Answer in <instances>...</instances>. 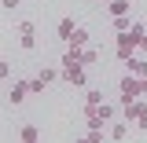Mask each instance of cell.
Listing matches in <instances>:
<instances>
[{"label": "cell", "mask_w": 147, "mask_h": 143, "mask_svg": "<svg viewBox=\"0 0 147 143\" xmlns=\"http://www.w3.org/2000/svg\"><path fill=\"white\" fill-rule=\"evenodd\" d=\"M140 40H144V26H140V22H132L125 33H114V55L125 62L129 55L140 52Z\"/></svg>", "instance_id": "6da1fadb"}, {"label": "cell", "mask_w": 147, "mask_h": 143, "mask_svg": "<svg viewBox=\"0 0 147 143\" xmlns=\"http://www.w3.org/2000/svg\"><path fill=\"white\" fill-rule=\"evenodd\" d=\"M114 117V107L110 103H99V107H85V121H88V128H103Z\"/></svg>", "instance_id": "7a4b0ae2"}, {"label": "cell", "mask_w": 147, "mask_h": 143, "mask_svg": "<svg viewBox=\"0 0 147 143\" xmlns=\"http://www.w3.org/2000/svg\"><path fill=\"white\" fill-rule=\"evenodd\" d=\"M118 92H121V103L140 99V95H144V88H140V77H136V73H125V77L118 81Z\"/></svg>", "instance_id": "3957f363"}, {"label": "cell", "mask_w": 147, "mask_h": 143, "mask_svg": "<svg viewBox=\"0 0 147 143\" xmlns=\"http://www.w3.org/2000/svg\"><path fill=\"white\" fill-rule=\"evenodd\" d=\"M18 44H22L26 52H33V48H37V30H33V22H18Z\"/></svg>", "instance_id": "277c9868"}, {"label": "cell", "mask_w": 147, "mask_h": 143, "mask_svg": "<svg viewBox=\"0 0 147 143\" xmlns=\"http://www.w3.org/2000/svg\"><path fill=\"white\" fill-rule=\"evenodd\" d=\"M26 95H33V92H30V81H15V85H11V92H7L11 107H18V103H26Z\"/></svg>", "instance_id": "5b68a950"}, {"label": "cell", "mask_w": 147, "mask_h": 143, "mask_svg": "<svg viewBox=\"0 0 147 143\" xmlns=\"http://www.w3.org/2000/svg\"><path fill=\"white\" fill-rule=\"evenodd\" d=\"M121 110H125V121H140L147 114V103L144 99H132V103H121Z\"/></svg>", "instance_id": "8992f818"}, {"label": "cell", "mask_w": 147, "mask_h": 143, "mask_svg": "<svg viewBox=\"0 0 147 143\" xmlns=\"http://www.w3.org/2000/svg\"><path fill=\"white\" fill-rule=\"evenodd\" d=\"M103 7H107L110 18H114V15H129V11H132V0H107Z\"/></svg>", "instance_id": "52a82bcc"}, {"label": "cell", "mask_w": 147, "mask_h": 143, "mask_svg": "<svg viewBox=\"0 0 147 143\" xmlns=\"http://www.w3.org/2000/svg\"><path fill=\"white\" fill-rule=\"evenodd\" d=\"M125 70L136 73V77H147V59H140V55H129L125 59Z\"/></svg>", "instance_id": "ba28073f"}, {"label": "cell", "mask_w": 147, "mask_h": 143, "mask_svg": "<svg viewBox=\"0 0 147 143\" xmlns=\"http://www.w3.org/2000/svg\"><path fill=\"white\" fill-rule=\"evenodd\" d=\"M66 48H88V30L77 26V30L70 33V40H66Z\"/></svg>", "instance_id": "9c48e42d"}, {"label": "cell", "mask_w": 147, "mask_h": 143, "mask_svg": "<svg viewBox=\"0 0 147 143\" xmlns=\"http://www.w3.org/2000/svg\"><path fill=\"white\" fill-rule=\"evenodd\" d=\"M74 30H77V26H74V18H59V26H55V37H59V40H70V33Z\"/></svg>", "instance_id": "30bf717a"}, {"label": "cell", "mask_w": 147, "mask_h": 143, "mask_svg": "<svg viewBox=\"0 0 147 143\" xmlns=\"http://www.w3.org/2000/svg\"><path fill=\"white\" fill-rule=\"evenodd\" d=\"M18 140H22V143H37V140H40V128H37V125H22V128H18Z\"/></svg>", "instance_id": "8fae6325"}, {"label": "cell", "mask_w": 147, "mask_h": 143, "mask_svg": "<svg viewBox=\"0 0 147 143\" xmlns=\"http://www.w3.org/2000/svg\"><path fill=\"white\" fill-rule=\"evenodd\" d=\"M107 136H110V140H118V143H121V140H129V121H118V125H110V132H107Z\"/></svg>", "instance_id": "7c38bea8"}, {"label": "cell", "mask_w": 147, "mask_h": 143, "mask_svg": "<svg viewBox=\"0 0 147 143\" xmlns=\"http://www.w3.org/2000/svg\"><path fill=\"white\" fill-rule=\"evenodd\" d=\"M129 26H132V18H129V15H114V18H110V30H114V33H125Z\"/></svg>", "instance_id": "4fadbf2b"}, {"label": "cell", "mask_w": 147, "mask_h": 143, "mask_svg": "<svg viewBox=\"0 0 147 143\" xmlns=\"http://www.w3.org/2000/svg\"><path fill=\"white\" fill-rule=\"evenodd\" d=\"M81 62H85V66H92V62H99V48H81Z\"/></svg>", "instance_id": "5bb4252c"}, {"label": "cell", "mask_w": 147, "mask_h": 143, "mask_svg": "<svg viewBox=\"0 0 147 143\" xmlns=\"http://www.w3.org/2000/svg\"><path fill=\"white\" fill-rule=\"evenodd\" d=\"M99 103H103V92H99V88H88V92H85V107H99Z\"/></svg>", "instance_id": "9a60e30c"}, {"label": "cell", "mask_w": 147, "mask_h": 143, "mask_svg": "<svg viewBox=\"0 0 147 143\" xmlns=\"http://www.w3.org/2000/svg\"><path fill=\"white\" fill-rule=\"evenodd\" d=\"M37 77H40V81H48V85H52L55 77H59V70H55V66H40V73H37Z\"/></svg>", "instance_id": "2e32d148"}, {"label": "cell", "mask_w": 147, "mask_h": 143, "mask_svg": "<svg viewBox=\"0 0 147 143\" xmlns=\"http://www.w3.org/2000/svg\"><path fill=\"white\" fill-rule=\"evenodd\" d=\"M85 140H88V143H103V128H88Z\"/></svg>", "instance_id": "e0dca14e"}, {"label": "cell", "mask_w": 147, "mask_h": 143, "mask_svg": "<svg viewBox=\"0 0 147 143\" xmlns=\"http://www.w3.org/2000/svg\"><path fill=\"white\" fill-rule=\"evenodd\" d=\"M7 77H11V62H7V59H0V81H7Z\"/></svg>", "instance_id": "ac0fdd59"}, {"label": "cell", "mask_w": 147, "mask_h": 143, "mask_svg": "<svg viewBox=\"0 0 147 143\" xmlns=\"http://www.w3.org/2000/svg\"><path fill=\"white\" fill-rule=\"evenodd\" d=\"M48 88V81H40V77H33V81H30V92H44Z\"/></svg>", "instance_id": "d6986e66"}, {"label": "cell", "mask_w": 147, "mask_h": 143, "mask_svg": "<svg viewBox=\"0 0 147 143\" xmlns=\"http://www.w3.org/2000/svg\"><path fill=\"white\" fill-rule=\"evenodd\" d=\"M18 4H22V0H0V7H7V11H15Z\"/></svg>", "instance_id": "ffe728a7"}, {"label": "cell", "mask_w": 147, "mask_h": 143, "mask_svg": "<svg viewBox=\"0 0 147 143\" xmlns=\"http://www.w3.org/2000/svg\"><path fill=\"white\" fill-rule=\"evenodd\" d=\"M136 128H140V132H147V114L140 117V121H136Z\"/></svg>", "instance_id": "44dd1931"}, {"label": "cell", "mask_w": 147, "mask_h": 143, "mask_svg": "<svg viewBox=\"0 0 147 143\" xmlns=\"http://www.w3.org/2000/svg\"><path fill=\"white\" fill-rule=\"evenodd\" d=\"M140 88H144V95H147V77H140Z\"/></svg>", "instance_id": "7402d4cb"}, {"label": "cell", "mask_w": 147, "mask_h": 143, "mask_svg": "<svg viewBox=\"0 0 147 143\" xmlns=\"http://www.w3.org/2000/svg\"><path fill=\"white\" fill-rule=\"evenodd\" d=\"M140 48H144V52H147V30H144V40H140Z\"/></svg>", "instance_id": "603a6c76"}, {"label": "cell", "mask_w": 147, "mask_h": 143, "mask_svg": "<svg viewBox=\"0 0 147 143\" xmlns=\"http://www.w3.org/2000/svg\"><path fill=\"white\" fill-rule=\"evenodd\" d=\"M92 4H107V0H92Z\"/></svg>", "instance_id": "cb8c5ba5"}]
</instances>
